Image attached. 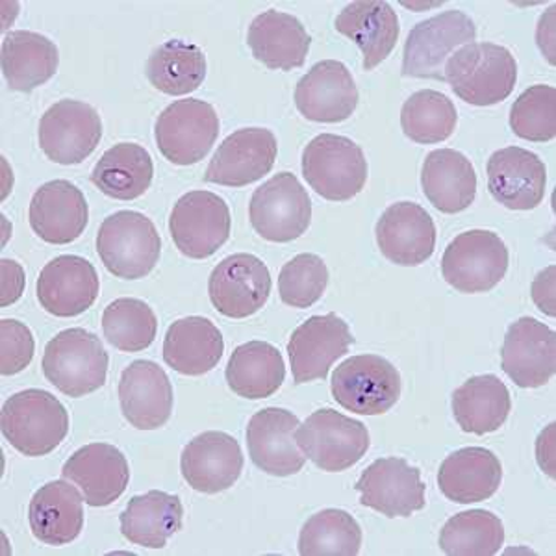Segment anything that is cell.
Here are the masks:
<instances>
[{"label": "cell", "mask_w": 556, "mask_h": 556, "mask_svg": "<svg viewBox=\"0 0 556 556\" xmlns=\"http://www.w3.org/2000/svg\"><path fill=\"white\" fill-rule=\"evenodd\" d=\"M516 58L501 45H464L445 64V83H450L456 97L473 106L505 101L516 88Z\"/></svg>", "instance_id": "6da1fadb"}, {"label": "cell", "mask_w": 556, "mask_h": 556, "mask_svg": "<svg viewBox=\"0 0 556 556\" xmlns=\"http://www.w3.org/2000/svg\"><path fill=\"white\" fill-rule=\"evenodd\" d=\"M2 434L25 456H45L56 450L70 432V414L52 393L25 390L2 406Z\"/></svg>", "instance_id": "7a4b0ae2"}, {"label": "cell", "mask_w": 556, "mask_h": 556, "mask_svg": "<svg viewBox=\"0 0 556 556\" xmlns=\"http://www.w3.org/2000/svg\"><path fill=\"white\" fill-rule=\"evenodd\" d=\"M97 253L114 277L138 280L159 264L162 240L147 215L121 210L102 222L97 235Z\"/></svg>", "instance_id": "3957f363"}, {"label": "cell", "mask_w": 556, "mask_h": 556, "mask_svg": "<svg viewBox=\"0 0 556 556\" xmlns=\"http://www.w3.org/2000/svg\"><path fill=\"white\" fill-rule=\"evenodd\" d=\"M45 379L67 397H84L104 386L108 353L101 340L86 329L64 330L45 348Z\"/></svg>", "instance_id": "277c9868"}, {"label": "cell", "mask_w": 556, "mask_h": 556, "mask_svg": "<svg viewBox=\"0 0 556 556\" xmlns=\"http://www.w3.org/2000/svg\"><path fill=\"white\" fill-rule=\"evenodd\" d=\"M303 175L317 195L332 203H343L364 190L367 160L353 139L321 134L304 149Z\"/></svg>", "instance_id": "5b68a950"}, {"label": "cell", "mask_w": 556, "mask_h": 556, "mask_svg": "<svg viewBox=\"0 0 556 556\" xmlns=\"http://www.w3.org/2000/svg\"><path fill=\"white\" fill-rule=\"evenodd\" d=\"M295 440L317 468L340 473L353 468L369 450L367 427L332 408L317 410L295 430Z\"/></svg>", "instance_id": "8992f818"}, {"label": "cell", "mask_w": 556, "mask_h": 556, "mask_svg": "<svg viewBox=\"0 0 556 556\" xmlns=\"http://www.w3.org/2000/svg\"><path fill=\"white\" fill-rule=\"evenodd\" d=\"M477 28L460 10L438 13L412 28L403 54V75L445 80V64L464 45L473 43Z\"/></svg>", "instance_id": "52a82bcc"}, {"label": "cell", "mask_w": 556, "mask_h": 556, "mask_svg": "<svg viewBox=\"0 0 556 556\" xmlns=\"http://www.w3.org/2000/svg\"><path fill=\"white\" fill-rule=\"evenodd\" d=\"M249 219L264 240L273 243L298 240L311 227L308 191L293 173H278L254 191Z\"/></svg>", "instance_id": "ba28073f"}, {"label": "cell", "mask_w": 556, "mask_h": 556, "mask_svg": "<svg viewBox=\"0 0 556 556\" xmlns=\"http://www.w3.org/2000/svg\"><path fill=\"white\" fill-rule=\"evenodd\" d=\"M332 395L345 410L380 416L401 397V375L382 356L358 354L336 367Z\"/></svg>", "instance_id": "9c48e42d"}, {"label": "cell", "mask_w": 556, "mask_h": 556, "mask_svg": "<svg viewBox=\"0 0 556 556\" xmlns=\"http://www.w3.org/2000/svg\"><path fill=\"white\" fill-rule=\"evenodd\" d=\"M508 271V249L490 230H468L451 241L442 258L443 278L460 293H486Z\"/></svg>", "instance_id": "30bf717a"}, {"label": "cell", "mask_w": 556, "mask_h": 556, "mask_svg": "<svg viewBox=\"0 0 556 556\" xmlns=\"http://www.w3.org/2000/svg\"><path fill=\"white\" fill-rule=\"evenodd\" d=\"M219 136V115L199 99L175 101L160 114L154 138L165 160L175 165H193L204 160Z\"/></svg>", "instance_id": "8fae6325"}, {"label": "cell", "mask_w": 556, "mask_h": 556, "mask_svg": "<svg viewBox=\"0 0 556 556\" xmlns=\"http://www.w3.org/2000/svg\"><path fill=\"white\" fill-rule=\"evenodd\" d=\"M230 210L212 191H190L178 199L169 219L178 251L193 260L210 258L230 236Z\"/></svg>", "instance_id": "7c38bea8"}, {"label": "cell", "mask_w": 556, "mask_h": 556, "mask_svg": "<svg viewBox=\"0 0 556 556\" xmlns=\"http://www.w3.org/2000/svg\"><path fill=\"white\" fill-rule=\"evenodd\" d=\"M101 138V115L88 102H56L39 121V147L47 159L60 165L83 164Z\"/></svg>", "instance_id": "4fadbf2b"}, {"label": "cell", "mask_w": 556, "mask_h": 556, "mask_svg": "<svg viewBox=\"0 0 556 556\" xmlns=\"http://www.w3.org/2000/svg\"><path fill=\"white\" fill-rule=\"evenodd\" d=\"M215 311L232 319H245L264 308L271 293V275L254 254H232L215 266L208 280Z\"/></svg>", "instance_id": "5bb4252c"}, {"label": "cell", "mask_w": 556, "mask_h": 556, "mask_svg": "<svg viewBox=\"0 0 556 556\" xmlns=\"http://www.w3.org/2000/svg\"><path fill=\"white\" fill-rule=\"evenodd\" d=\"M354 338L348 323L336 314L314 316L293 330L288 342L295 384L325 380L330 367L349 353Z\"/></svg>", "instance_id": "9a60e30c"}, {"label": "cell", "mask_w": 556, "mask_h": 556, "mask_svg": "<svg viewBox=\"0 0 556 556\" xmlns=\"http://www.w3.org/2000/svg\"><path fill=\"white\" fill-rule=\"evenodd\" d=\"M354 488L361 492L362 506L386 518H408L427 503L421 471L397 456L375 460Z\"/></svg>", "instance_id": "2e32d148"}, {"label": "cell", "mask_w": 556, "mask_h": 556, "mask_svg": "<svg viewBox=\"0 0 556 556\" xmlns=\"http://www.w3.org/2000/svg\"><path fill=\"white\" fill-rule=\"evenodd\" d=\"M501 366L519 388H540L555 377L556 334L534 317H521L506 330Z\"/></svg>", "instance_id": "e0dca14e"}, {"label": "cell", "mask_w": 556, "mask_h": 556, "mask_svg": "<svg viewBox=\"0 0 556 556\" xmlns=\"http://www.w3.org/2000/svg\"><path fill=\"white\" fill-rule=\"evenodd\" d=\"M277 138L267 128H241L223 141L206 169V182L243 188L271 172Z\"/></svg>", "instance_id": "ac0fdd59"}, {"label": "cell", "mask_w": 556, "mask_h": 556, "mask_svg": "<svg viewBox=\"0 0 556 556\" xmlns=\"http://www.w3.org/2000/svg\"><path fill=\"white\" fill-rule=\"evenodd\" d=\"M299 425V417L285 408L256 412L247 427V447L254 466L275 477L299 473L306 462L295 440Z\"/></svg>", "instance_id": "d6986e66"}, {"label": "cell", "mask_w": 556, "mask_h": 556, "mask_svg": "<svg viewBox=\"0 0 556 556\" xmlns=\"http://www.w3.org/2000/svg\"><path fill=\"white\" fill-rule=\"evenodd\" d=\"M184 481L201 493L225 492L243 471V453L235 437L210 430L193 438L180 456Z\"/></svg>", "instance_id": "ffe728a7"}, {"label": "cell", "mask_w": 556, "mask_h": 556, "mask_svg": "<svg viewBox=\"0 0 556 556\" xmlns=\"http://www.w3.org/2000/svg\"><path fill=\"white\" fill-rule=\"evenodd\" d=\"M488 190L497 203L510 210H534L545 197L547 172L534 152L506 147L488 160Z\"/></svg>", "instance_id": "44dd1931"}, {"label": "cell", "mask_w": 556, "mask_h": 556, "mask_svg": "<svg viewBox=\"0 0 556 556\" xmlns=\"http://www.w3.org/2000/svg\"><path fill=\"white\" fill-rule=\"evenodd\" d=\"M295 104L301 115L316 123H342L358 106V89L351 71L338 60L314 65L299 80Z\"/></svg>", "instance_id": "7402d4cb"}, {"label": "cell", "mask_w": 556, "mask_h": 556, "mask_svg": "<svg viewBox=\"0 0 556 556\" xmlns=\"http://www.w3.org/2000/svg\"><path fill=\"white\" fill-rule=\"evenodd\" d=\"M38 299L56 317L80 316L99 298V275L88 260L64 254L51 260L38 278Z\"/></svg>", "instance_id": "603a6c76"}, {"label": "cell", "mask_w": 556, "mask_h": 556, "mask_svg": "<svg viewBox=\"0 0 556 556\" xmlns=\"http://www.w3.org/2000/svg\"><path fill=\"white\" fill-rule=\"evenodd\" d=\"M375 235L380 253L397 266H421L437 247V225L427 210L414 203H397L386 208Z\"/></svg>", "instance_id": "cb8c5ba5"}, {"label": "cell", "mask_w": 556, "mask_h": 556, "mask_svg": "<svg viewBox=\"0 0 556 556\" xmlns=\"http://www.w3.org/2000/svg\"><path fill=\"white\" fill-rule=\"evenodd\" d=\"M65 481L80 488L86 505L110 506L130 481L127 456L110 443H89L76 451L62 469Z\"/></svg>", "instance_id": "d4e9b609"}, {"label": "cell", "mask_w": 556, "mask_h": 556, "mask_svg": "<svg viewBox=\"0 0 556 556\" xmlns=\"http://www.w3.org/2000/svg\"><path fill=\"white\" fill-rule=\"evenodd\" d=\"M119 401L123 416L132 427L160 429L172 417V380L154 362H132L121 375Z\"/></svg>", "instance_id": "484cf974"}, {"label": "cell", "mask_w": 556, "mask_h": 556, "mask_svg": "<svg viewBox=\"0 0 556 556\" xmlns=\"http://www.w3.org/2000/svg\"><path fill=\"white\" fill-rule=\"evenodd\" d=\"M28 217L41 240L52 245H67L78 240L88 227V203L75 184L52 180L34 193Z\"/></svg>", "instance_id": "4316f807"}, {"label": "cell", "mask_w": 556, "mask_h": 556, "mask_svg": "<svg viewBox=\"0 0 556 556\" xmlns=\"http://www.w3.org/2000/svg\"><path fill=\"white\" fill-rule=\"evenodd\" d=\"M247 43L253 56L275 71H293L304 64L312 38L303 23L290 13L267 10L249 26Z\"/></svg>", "instance_id": "83f0119b"}, {"label": "cell", "mask_w": 556, "mask_h": 556, "mask_svg": "<svg viewBox=\"0 0 556 556\" xmlns=\"http://www.w3.org/2000/svg\"><path fill=\"white\" fill-rule=\"evenodd\" d=\"M503 481V466L492 451L464 447L447 456L438 471V486L453 503L471 505L495 495Z\"/></svg>", "instance_id": "f1b7e54d"}, {"label": "cell", "mask_w": 556, "mask_h": 556, "mask_svg": "<svg viewBox=\"0 0 556 556\" xmlns=\"http://www.w3.org/2000/svg\"><path fill=\"white\" fill-rule=\"evenodd\" d=\"M336 30L361 47L366 71L375 70L390 56L401 33L397 13L382 0L351 2L336 17Z\"/></svg>", "instance_id": "f546056e"}, {"label": "cell", "mask_w": 556, "mask_h": 556, "mask_svg": "<svg viewBox=\"0 0 556 556\" xmlns=\"http://www.w3.org/2000/svg\"><path fill=\"white\" fill-rule=\"evenodd\" d=\"M34 536L45 545H67L84 527V495L70 482L52 481L34 493L28 506Z\"/></svg>", "instance_id": "4dcf8cb0"}, {"label": "cell", "mask_w": 556, "mask_h": 556, "mask_svg": "<svg viewBox=\"0 0 556 556\" xmlns=\"http://www.w3.org/2000/svg\"><path fill=\"white\" fill-rule=\"evenodd\" d=\"M223 353V334L206 317H184L165 332L164 361L177 374L188 377L210 374L222 361Z\"/></svg>", "instance_id": "1f68e13d"}, {"label": "cell", "mask_w": 556, "mask_h": 556, "mask_svg": "<svg viewBox=\"0 0 556 556\" xmlns=\"http://www.w3.org/2000/svg\"><path fill=\"white\" fill-rule=\"evenodd\" d=\"M421 186L430 204L442 214L464 212L477 197L473 164L455 149L432 151L424 162Z\"/></svg>", "instance_id": "d6a6232c"}, {"label": "cell", "mask_w": 556, "mask_h": 556, "mask_svg": "<svg viewBox=\"0 0 556 556\" xmlns=\"http://www.w3.org/2000/svg\"><path fill=\"white\" fill-rule=\"evenodd\" d=\"M182 519L180 497L151 490L130 500L119 516L121 532L130 544L164 549L169 538L182 529Z\"/></svg>", "instance_id": "836d02e7"}, {"label": "cell", "mask_w": 556, "mask_h": 556, "mask_svg": "<svg viewBox=\"0 0 556 556\" xmlns=\"http://www.w3.org/2000/svg\"><path fill=\"white\" fill-rule=\"evenodd\" d=\"M2 75L15 91L30 93L56 75L60 52L51 39L30 30H15L2 41Z\"/></svg>", "instance_id": "e575fe53"}, {"label": "cell", "mask_w": 556, "mask_h": 556, "mask_svg": "<svg viewBox=\"0 0 556 556\" xmlns=\"http://www.w3.org/2000/svg\"><path fill=\"white\" fill-rule=\"evenodd\" d=\"M513 410V399L505 382L495 375H479L466 380L453 393L456 424L469 434L484 437L500 430Z\"/></svg>", "instance_id": "d590c367"}, {"label": "cell", "mask_w": 556, "mask_h": 556, "mask_svg": "<svg viewBox=\"0 0 556 556\" xmlns=\"http://www.w3.org/2000/svg\"><path fill=\"white\" fill-rule=\"evenodd\" d=\"M154 164L151 154L138 143H119L108 149L91 173V182L104 195L134 201L151 188Z\"/></svg>", "instance_id": "8d00e7d4"}, {"label": "cell", "mask_w": 556, "mask_h": 556, "mask_svg": "<svg viewBox=\"0 0 556 556\" xmlns=\"http://www.w3.org/2000/svg\"><path fill=\"white\" fill-rule=\"evenodd\" d=\"M285 358L271 343H243L235 349L228 361V388L240 397H271L285 382Z\"/></svg>", "instance_id": "74e56055"}, {"label": "cell", "mask_w": 556, "mask_h": 556, "mask_svg": "<svg viewBox=\"0 0 556 556\" xmlns=\"http://www.w3.org/2000/svg\"><path fill=\"white\" fill-rule=\"evenodd\" d=\"M146 73L149 83L165 96H188L206 78V56L197 45L172 39L154 49Z\"/></svg>", "instance_id": "f35d334b"}, {"label": "cell", "mask_w": 556, "mask_h": 556, "mask_svg": "<svg viewBox=\"0 0 556 556\" xmlns=\"http://www.w3.org/2000/svg\"><path fill=\"white\" fill-rule=\"evenodd\" d=\"M505 544V527L495 514L468 510L443 525L440 547L450 556H492Z\"/></svg>", "instance_id": "ab89813d"}, {"label": "cell", "mask_w": 556, "mask_h": 556, "mask_svg": "<svg viewBox=\"0 0 556 556\" xmlns=\"http://www.w3.org/2000/svg\"><path fill=\"white\" fill-rule=\"evenodd\" d=\"M361 547V525L338 508L312 516L299 534V553L303 556H356Z\"/></svg>", "instance_id": "60d3db41"}, {"label": "cell", "mask_w": 556, "mask_h": 556, "mask_svg": "<svg viewBox=\"0 0 556 556\" xmlns=\"http://www.w3.org/2000/svg\"><path fill=\"white\" fill-rule=\"evenodd\" d=\"M458 114L450 97L421 89L403 104L401 127L406 138L421 146L442 143L455 132Z\"/></svg>", "instance_id": "b9f144b4"}, {"label": "cell", "mask_w": 556, "mask_h": 556, "mask_svg": "<svg viewBox=\"0 0 556 556\" xmlns=\"http://www.w3.org/2000/svg\"><path fill=\"white\" fill-rule=\"evenodd\" d=\"M102 332L108 342L123 353H139L154 342L159 319L146 301L115 299L102 314Z\"/></svg>", "instance_id": "7bdbcfd3"}, {"label": "cell", "mask_w": 556, "mask_h": 556, "mask_svg": "<svg viewBox=\"0 0 556 556\" xmlns=\"http://www.w3.org/2000/svg\"><path fill=\"white\" fill-rule=\"evenodd\" d=\"M514 134L527 141L545 143L556 136V89L538 84L525 89L510 110Z\"/></svg>", "instance_id": "ee69618b"}, {"label": "cell", "mask_w": 556, "mask_h": 556, "mask_svg": "<svg viewBox=\"0 0 556 556\" xmlns=\"http://www.w3.org/2000/svg\"><path fill=\"white\" fill-rule=\"evenodd\" d=\"M329 285V269L317 254H299L278 275V293L282 303L293 308H311L323 298Z\"/></svg>", "instance_id": "f6af8a7d"}, {"label": "cell", "mask_w": 556, "mask_h": 556, "mask_svg": "<svg viewBox=\"0 0 556 556\" xmlns=\"http://www.w3.org/2000/svg\"><path fill=\"white\" fill-rule=\"evenodd\" d=\"M34 348V336L26 325L15 319L0 321V371L4 377L21 374L30 366Z\"/></svg>", "instance_id": "bcb514c9"}, {"label": "cell", "mask_w": 556, "mask_h": 556, "mask_svg": "<svg viewBox=\"0 0 556 556\" xmlns=\"http://www.w3.org/2000/svg\"><path fill=\"white\" fill-rule=\"evenodd\" d=\"M0 306H10V304L20 301L25 290V271L15 260L4 258L0 262Z\"/></svg>", "instance_id": "7dc6e473"}, {"label": "cell", "mask_w": 556, "mask_h": 556, "mask_svg": "<svg viewBox=\"0 0 556 556\" xmlns=\"http://www.w3.org/2000/svg\"><path fill=\"white\" fill-rule=\"evenodd\" d=\"M555 285H556V267L549 266L540 273L534 282H532L531 293L532 301L545 316H556L555 303Z\"/></svg>", "instance_id": "c3c4849f"}, {"label": "cell", "mask_w": 556, "mask_h": 556, "mask_svg": "<svg viewBox=\"0 0 556 556\" xmlns=\"http://www.w3.org/2000/svg\"><path fill=\"white\" fill-rule=\"evenodd\" d=\"M555 427L549 425L547 429L538 438V462L540 468L544 469V473L555 479Z\"/></svg>", "instance_id": "681fc988"}, {"label": "cell", "mask_w": 556, "mask_h": 556, "mask_svg": "<svg viewBox=\"0 0 556 556\" xmlns=\"http://www.w3.org/2000/svg\"><path fill=\"white\" fill-rule=\"evenodd\" d=\"M538 45L544 52L551 64H555V8L551 7L547 13L542 15L538 26Z\"/></svg>", "instance_id": "f907efd6"}]
</instances>
